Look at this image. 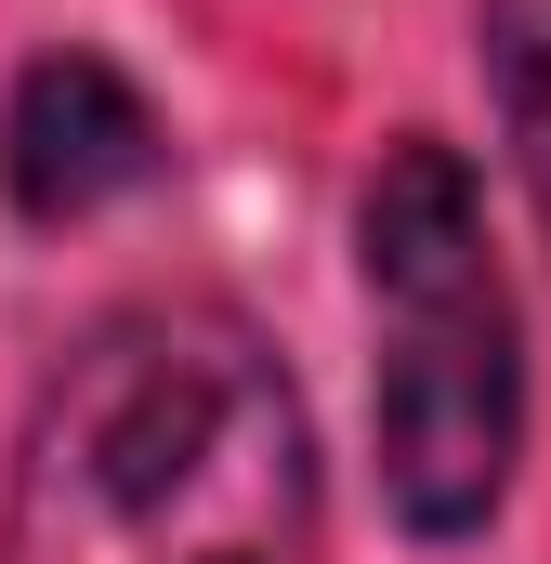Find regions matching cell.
Here are the masks:
<instances>
[{
  "instance_id": "2",
  "label": "cell",
  "mask_w": 551,
  "mask_h": 564,
  "mask_svg": "<svg viewBox=\"0 0 551 564\" xmlns=\"http://www.w3.org/2000/svg\"><path fill=\"white\" fill-rule=\"evenodd\" d=\"M355 263L381 302V486L420 539H473L526 446V355H512V289L486 263L473 171L446 144H381L355 197Z\"/></svg>"
},
{
  "instance_id": "4",
  "label": "cell",
  "mask_w": 551,
  "mask_h": 564,
  "mask_svg": "<svg viewBox=\"0 0 551 564\" xmlns=\"http://www.w3.org/2000/svg\"><path fill=\"white\" fill-rule=\"evenodd\" d=\"M486 93H499L512 171L551 224V0H486Z\"/></svg>"
},
{
  "instance_id": "3",
  "label": "cell",
  "mask_w": 551,
  "mask_h": 564,
  "mask_svg": "<svg viewBox=\"0 0 551 564\" xmlns=\"http://www.w3.org/2000/svg\"><path fill=\"white\" fill-rule=\"evenodd\" d=\"M144 171H158V106L106 53H40L13 79V106H0V184H13L26 224H79V210L132 197Z\"/></svg>"
},
{
  "instance_id": "1",
  "label": "cell",
  "mask_w": 551,
  "mask_h": 564,
  "mask_svg": "<svg viewBox=\"0 0 551 564\" xmlns=\"http://www.w3.org/2000/svg\"><path fill=\"white\" fill-rule=\"evenodd\" d=\"M315 446L289 368L224 302L106 315L13 459L0 564H302Z\"/></svg>"
}]
</instances>
